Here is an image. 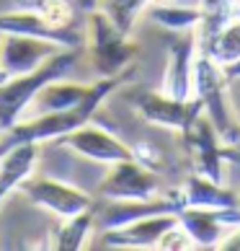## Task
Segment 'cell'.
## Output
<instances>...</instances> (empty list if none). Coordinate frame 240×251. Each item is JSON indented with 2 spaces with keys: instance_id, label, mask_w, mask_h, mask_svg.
I'll return each instance as SVG.
<instances>
[{
  "instance_id": "obj_7",
  "label": "cell",
  "mask_w": 240,
  "mask_h": 251,
  "mask_svg": "<svg viewBox=\"0 0 240 251\" xmlns=\"http://www.w3.org/2000/svg\"><path fill=\"white\" fill-rule=\"evenodd\" d=\"M183 148L191 158V171L199 176L222 184L225 181V158H227V143L219 137L215 125L207 119V114H201L181 132Z\"/></svg>"
},
{
  "instance_id": "obj_17",
  "label": "cell",
  "mask_w": 240,
  "mask_h": 251,
  "mask_svg": "<svg viewBox=\"0 0 240 251\" xmlns=\"http://www.w3.org/2000/svg\"><path fill=\"white\" fill-rule=\"evenodd\" d=\"M88 91H90V83H78V80H67V78L52 80L36 94L29 111H26V117L29 114H44V111L72 109L88 96Z\"/></svg>"
},
{
  "instance_id": "obj_5",
  "label": "cell",
  "mask_w": 240,
  "mask_h": 251,
  "mask_svg": "<svg viewBox=\"0 0 240 251\" xmlns=\"http://www.w3.org/2000/svg\"><path fill=\"white\" fill-rule=\"evenodd\" d=\"M18 194H23L26 200L36 207L47 210L49 215L57 220L62 218H72L83 210H90L96 204V197L88 192H83L78 187H72L67 181L52 179V176H42V174H31L26 181H21V187L16 189Z\"/></svg>"
},
{
  "instance_id": "obj_24",
  "label": "cell",
  "mask_w": 240,
  "mask_h": 251,
  "mask_svg": "<svg viewBox=\"0 0 240 251\" xmlns=\"http://www.w3.org/2000/svg\"><path fill=\"white\" fill-rule=\"evenodd\" d=\"M150 5H173V3H181V0H147Z\"/></svg>"
},
{
  "instance_id": "obj_25",
  "label": "cell",
  "mask_w": 240,
  "mask_h": 251,
  "mask_svg": "<svg viewBox=\"0 0 240 251\" xmlns=\"http://www.w3.org/2000/svg\"><path fill=\"white\" fill-rule=\"evenodd\" d=\"M235 16H240V3H238V8H235Z\"/></svg>"
},
{
  "instance_id": "obj_14",
  "label": "cell",
  "mask_w": 240,
  "mask_h": 251,
  "mask_svg": "<svg viewBox=\"0 0 240 251\" xmlns=\"http://www.w3.org/2000/svg\"><path fill=\"white\" fill-rule=\"evenodd\" d=\"M39 155H42L39 143L16 145V148H11V151H5L0 155V204L5 202L8 194H13L21 187V181H26L36 171Z\"/></svg>"
},
{
  "instance_id": "obj_28",
  "label": "cell",
  "mask_w": 240,
  "mask_h": 251,
  "mask_svg": "<svg viewBox=\"0 0 240 251\" xmlns=\"http://www.w3.org/2000/svg\"><path fill=\"white\" fill-rule=\"evenodd\" d=\"M238 197H240V194H238Z\"/></svg>"
},
{
  "instance_id": "obj_22",
  "label": "cell",
  "mask_w": 240,
  "mask_h": 251,
  "mask_svg": "<svg viewBox=\"0 0 240 251\" xmlns=\"http://www.w3.org/2000/svg\"><path fill=\"white\" fill-rule=\"evenodd\" d=\"M155 249L158 251H191L196 246H194V238L189 236V230L183 228L181 223H173V226L158 238V246Z\"/></svg>"
},
{
  "instance_id": "obj_23",
  "label": "cell",
  "mask_w": 240,
  "mask_h": 251,
  "mask_svg": "<svg viewBox=\"0 0 240 251\" xmlns=\"http://www.w3.org/2000/svg\"><path fill=\"white\" fill-rule=\"evenodd\" d=\"M98 3H101V0H72V5H75L78 13H83V16L90 13V11H96Z\"/></svg>"
},
{
  "instance_id": "obj_26",
  "label": "cell",
  "mask_w": 240,
  "mask_h": 251,
  "mask_svg": "<svg viewBox=\"0 0 240 251\" xmlns=\"http://www.w3.org/2000/svg\"><path fill=\"white\" fill-rule=\"evenodd\" d=\"M0 132H3V129H0Z\"/></svg>"
},
{
  "instance_id": "obj_18",
  "label": "cell",
  "mask_w": 240,
  "mask_h": 251,
  "mask_svg": "<svg viewBox=\"0 0 240 251\" xmlns=\"http://www.w3.org/2000/svg\"><path fill=\"white\" fill-rule=\"evenodd\" d=\"M147 16L153 24H158L160 29L178 34V31H194L201 21V8L199 5H147Z\"/></svg>"
},
{
  "instance_id": "obj_15",
  "label": "cell",
  "mask_w": 240,
  "mask_h": 251,
  "mask_svg": "<svg viewBox=\"0 0 240 251\" xmlns=\"http://www.w3.org/2000/svg\"><path fill=\"white\" fill-rule=\"evenodd\" d=\"M181 194H183V207H207V210H225V207H238L240 204V197L233 194L230 189H225L222 184L207 179V176H199L194 174L181 187Z\"/></svg>"
},
{
  "instance_id": "obj_29",
  "label": "cell",
  "mask_w": 240,
  "mask_h": 251,
  "mask_svg": "<svg viewBox=\"0 0 240 251\" xmlns=\"http://www.w3.org/2000/svg\"><path fill=\"white\" fill-rule=\"evenodd\" d=\"M238 117H240V114H238Z\"/></svg>"
},
{
  "instance_id": "obj_16",
  "label": "cell",
  "mask_w": 240,
  "mask_h": 251,
  "mask_svg": "<svg viewBox=\"0 0 240 251\" xmlns=\"http://www.w3.org/2000/svg\"><path fill=\"white\" fill-rule=\"evenodd\" d=\"M96 236V204L72 218H62L49 238V249L57 251H80L88 249Z\"/></svg>"
},
{
  "instance_id": "obj_11",
  "label": "cell",
  "mask_w": 240,
  "mask_h": 251,
  "mask_svg": "<svg viewBox=\"0 0 240 251\" xmlns=\"http://www.w3.org/2000/svg\"><path fill=\"white\" fill-rule=\"evenodd\" d=\"M65 47H57L39 36H26V34H3L0 36V83L23 75L36 68H42L52 54H57Z\"/></svg>"
},
{
  "instance_id": "obj_9",
  "label": "cell",
  "mask_w": 240,
  "mask_h": 251,
  "mask_svg": "<svg viewBox=\"0 0 240 251\" xmlns=\"http://www.w3.org/2000/svg\"><path fill=\"white\" fill-rule=\"evenodd\" d=\"M132 106L147 125L171 129L178 135L201 114V104L196 96L176 99L163 94V91H140L132 96Z\"/></svg>"
},
{
  "instance_id": "obj_27",
  "label": "cell",
  "mask_w": 240,
  "mask_h": 251,
  "mask_svg": "<svg viewBox=\"0 0 240 251\" xmlns=\"http://www.w3.org/2000/svg\"><path fill=\"white\" fill-rule=\"evenodd\" d=\"M0 36H3V34H0Z\"/></svg>"
},
{
  "instance_id": "obj_6",
  "label": "cell",
  "mask_w": 240,
  "mask_h": 251,
  "mask_svg": "<svg viewBox=\"0 0 240 251\" xmlns=\"http://www.w3.org/2000/svg\"><path fill=\"white\" fill-rule=\"evenodd\" d=\"M54 145L62 148V151H67V153H75L80 158H86V161L104 163V166H114V163H122V161L134 158L132 145L124 143L119 135L109 132L106 127L96 125L93 119L75 127L72 132L57 137Z\"/></svg>"
},
{
  "instance_id": "obj_10",
  "label": "cell",
  "mask_w": 240,
  "mask_h": 251,
  "mask_svg": "<svg viewBox=\"0 0 240 251\" xmlns=\"http://www.w3.org/2000/svg\"><path fill=\"white\" fill-rule=\"evenodd\" d=\"M178 223L189 230L196 249H219L222 241L240 228V204L225 210H207V207H181Z\"/></svg>"
},
{
  "instance_id": "obj_2",
  "label": "cell",
  "mask_w": 240,
  "mask_h": 251,
  "mask_svg": "<svg viewBox=\"0 0 240 251\" xmlns=\"http://www.w3.org/2000/svg\"><path fill=\"white\" fill-rule=\"evenodd\" d=\"M80 52L83 50H60L42 68L23 73V75H13L0 83V129H8L16 122H21L31 106V101L47 83L67 78L78 68Z\"/></svg>"
},
{
  "instance_id": "obj_19",
  "label": "cell",
  "mask_w": 240,
  "mask_h": 251,
  "mask_svg": "<svg viewBox=\"0 0 240 251\" xmlns=\"http://www.w3.org/2000/svg\"><path fill=\"white\" fill-rule=\"evenodd\" d=\"M199 52L209 54L212 60L222 68L240 62V16H233Z\"/></svg>"
},
{
  "instance_id": "obj_1",
  "label": "cell",
  "mask_w": 240,
  "mask_h": 251,
  "mask_svg": "<svg viewBox=\"0 0 240 251\" xmlns=\"http://www.w3.org/2000/svg\"><path fill=\"white\" fill-rule=\"evenodd\" d=\"M132 75L129 73H122V75H114V78H96L90 83V91L88 96L80 101L78 106L72 109H60V111H44V114H29L23 117L21 122H16L13 127H8L0 132V155L5 151H11L16 145H23V143H39V145H47L54 143L57 137L72 132L75 127L96 119L101 104L124 86Z\"/></svg>"
},
{
  "instance_id": "obj_21",
  "label": "cell",
  "mask_w": 240,
  "mask_h": 251,
  "mask_svg": "<svg viewBox=\"0 0 240 251\" xmlns=\"http://www.w3.org/2000/svg\"><path fill=\"white\" fill-rule=\"evenodd\" d=\"M34 11H39L52 29H70L78 16V8L72 5V0H39Z\"/></svg>"
},
{
  "instance_id": "obj_12",
  "label": "cell",
  "mask_w": 240,
  "mask_h": 251,
  "mask_svg": "<svg viewBox=\"0 0 240 251\" xmlns=\"http://www.w3.org/2000/svg\"><path fill=\"white\" fill-rule=\"evenodd\" d=\"M173 223H178L176 212H160V215H147L132 220L122 228L98 230V241L104 249H155L158 238L168 230Z\"/></svg>"
},
{
  "instance_id": "obj_8",
  "label": "cell",
  "mask_w": 240,
  "mask_h": 251,
  "mask_svg": "<svg viewBox=\"0 0 240 251\" xmlns=\"http://www.w3.org/2000/svg\"><path fill=\"white\" fill-rule=\"evenodd\" d=\"M109 171L101 179L93 197L96 200H150L163 192L160 174L147 169L137 158L109 166Z\"/></svg>"
},
{
  "instance_id": "obj_3",
  "label": "cell",
  "mask_w": 240,
  "mask_h": 251,
  "mask_svg": "<svg viewBox=\"0 0 240 251\" xmlns=\"http://www.w3.org/2000/svg\"><path fill=\"white\" fill-rule=\"evenodd\" d=\"M86 47L90 70L96 78H114L122 73L134 70V60L140 54V44L132 39V34H124L122 29L109 21L106 13L96 11L86 13Z\"/></svg>"
},
{
  "instance_id": "obj_20",
  "label": "cell",
  "mask_w": 240,
  "mask_h": 251,
  "mask_svg": "<svg viewBox=\"0 0 240 251\" xmlns=\"http://www.w3.org/2000/svg\"><path fill=\"white\" fill-rule=\"evenodd\" d=\"M147 0H101L98 11L109 16L116 29H122L124 34H132L137 18L147 11Z\"/></svg>"
},
{
  "instance_id": "obj_13",
  "label": "cell",
  "mask_w": 240,
  "mask_h": 251,
  "mask_svg": "<svg viewBox=\"0 0 240 251\" xmlns=\"http://www.w3.org/2000/svg\"><path fill=\"white\" fill-rule=\"evenodd\" d=\"M199 52L196 44V29L194 31H178L173 34L171 47H168V65H165V78L160 91L176 99H191V70L194 57Z\"/></svg>"
},
{
  "instance_id": "obj_4",
  "label": "cell",
  "mask_w": 240,
  "mask_h": 251,
  "mask_svg": "<svg viewBox=\"0 0 240 251\" xmlns=\"http://www.w3.org/2000/svg\"><path fill=\"white\" fill-rule=\"evenodd\" d=\"M227 75L225 68L217 65L215 60L204 52H196L194 57V70H191V91L199 99L201 111L207 114V119L215 129L219 132V137L227 145H235L240 140V117L235 114L233 104L227 96Z\"/></svg>"
}]
</instances>
